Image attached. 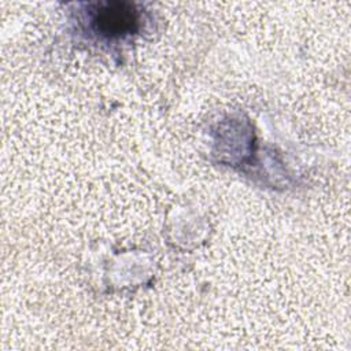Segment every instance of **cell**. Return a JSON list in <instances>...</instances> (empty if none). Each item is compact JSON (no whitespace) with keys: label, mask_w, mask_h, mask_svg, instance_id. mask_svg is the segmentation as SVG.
Here are the masks:
<instances>
[{"label":"cell","mask_w":351,"mask_h":351,"mask_svg":"<svg viewBox=\"0 0 351 351\" xmlns=\"http://www.w3.org/2000/svg\"><path fill=\"white\" fill-rule=\"evenodd\" d=\"M140 15L132 3L108 1L93 10L92 25L95 30L108 38L123 37L138 29Z\"/></svg>","instance_id":"1"}]
</instances>
